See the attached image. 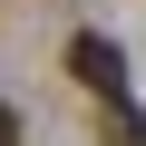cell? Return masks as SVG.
Instances as JSON below:
<instances>
[{
	"mask_svg": "<svg viewBox=\"0 0 146 146\" xmlns=\"http://www.w3.org/2000/svg\"><path fill=\"white\" fill-rule=\"evenodd\" d=\"M68 78H78L88 98H127V58H117V39H98V29H78V39H68Z\"/></svg>",
	"mask_w": 146,
	"mask_h": 146,
	"instance_id": "6da1fadb",
	"label": "cell"
},
{
	"mask_svg": "<svg viewBox=\"0 0 146 146\" xmlns=\"http://www.w3.org/2000/svg\"><path fill=\"white\" fill-rule=\"evenodd\" d=\"M0 146H20V107H10V98H0Z\"/></svg>",
	"mask_w": 146,
	"mask_h": 146,
	"instance_id": "7a4b0ae2",
	"label": "cell"
}]
</instances>
